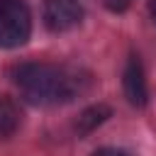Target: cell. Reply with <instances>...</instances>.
<instances>
[{"label":"cell","mask_w":156,"mask_h":156,"mask_svg":"<svg viewBox=\"0 0 156 156\" xmlns=\"http://www.w3.org/2000/svg\"><path fill=\"white\" fill-rule=\"evenodd\" d=\"M12 80L20 88V93L37 105H58L68 102L76 98L80 90L78 76L71 73L63 66L54 63H39V61H27L12 68Z\"/></svg>","instance_id":"1"},{"label":"cell","mask_w":156,"mask_h":156,"mask_svg":"<svg viewBox=\"0 0 156 156\" xmlns=\"http://www.w3.org/2000/svg\"><path fill=\"white\" fill-rule=\"evenodd\" d=\"M32 34V15L22 0L0 7V49H17Z\"/></svg>","instance_id":"2"},{"label":"cell","mask_w":156,"mask_h":156,"mask_svg":"<svg viewBox=\"0 0 156 156\" xmlns=\"http://www.w3.org/2000/svg\"><path fill=\"white\" fill-rule=\"evenodd\" d=\"M83 20L80 0H44V22L51 32H68Z\"/></svg>","instance_id":"3"},{"label":"cell","mask_w":156,"mask_h":156,"mask_svg":"<svg viewBox=\"0 0 156 156\" xmlns=\"http://www.w3.org/2000/svg\"><path fill=\"white\" fill-rule=\"evenodd\" d=\"M124 93H127V100L132 105H136V107L146 105L149 90H146L144 68H141L139 56H129V61H127V68H124Z\"/></svg>","instance_id":"4"},{"label":"cell","mask_w":156,"mask_h":156,"mask_svg":"<svg viewBox=\"0 0 156 156\" xmlns=\"http://www.w3.org/2000/svg\"><path fill=\"white\" fill-rule=\"evenodd\" d=\"M20 107L10 95L0 93V139H7L17 132L20 127Z\"/></svg>","instance_id":"5"},{"label":"cell","mask_w":156,"mask_h":156,"mask_svg":"<svg viewBox=\"0 0 156 156\" xmlns=\"http://www.w3.org/2000/svg\"><path fill=\"white\" fill-rule=\"evenodd\" d=\"M110 117V107H105V105H98V107H90V110H85L80 117H78V132H93L98 124H102L105 119Z\"/></svg>","instance_id":"6"},{"label":"cell","mask_w":156,"mask_h":156,"mask_svg":"<svg viewBox=\"0 0 156 156\" xmlns=\"http://www.w3.org/2000/svg\"><path fill=\"white\" fill-rule=\"evenodd\" d=\"M102 5L107 10H112V12H122V10H127L132 5V0H102Z\"/></svg>","instance_id":"7"},{"label":"cell","mask_w":156,"mask_h":156,"mask_svg":"<svg viewBox=\"0 0 156 156\" xmlns=\"http://www.w3.org/2000/svg\"><path fill=\"white\" fill-rule=\"evenodd\" d=\"M93 156H129V154L122 151V149H110V146H105V149H98Z\"/></svg>","instance_id":"8"},{"label":"cell","mask_w":156,"mask_h":156,"mask_svg":"<svg viewBox=\"0 0 156 156\" xmlns=\"http://www.w3.org/2000/svg\"><path fill=\"white\" fill-rule=\"evenodd\" d=\"M149 10H151V17L156 20V0H149Z\"/></svg>","instance_id":"9"},{"label":"cell","mask_w":156,"mask_h":156,"mask_svg":"<svg viewBox=\"0 0 156 156\" xmlns=\"http://www.w3.org/2000/svg\"><path fill=\"white\" fill-rule=\"evenodd\" d=\"M10 2H15V0H0V7H5V5H10Z\"/></svg>","instance_id":"10"}]
</instances>
